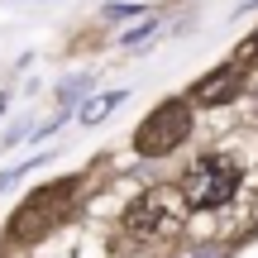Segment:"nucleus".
<instances>
[{
	"label": "nucleus",
	"instance_id": "1",
	"mask_svg": "<svg viewBox=\"0 0 258 258\" xmlns=\"http://www.w3.org/2000/svg\"><path fill=\"white\" fill-rule=\"evenodd\" d=\"M239 182H244V167L230 153H206L182 172L177 186L186 196V211H225L239 196Z\"/></svg>",
	"mask_w": 258,
	"mask_h": 258
},
{
	"label": "nucleus",
	"instance_id": "2",
	"mask_svg": "<svg viewBox=\"0 0 258 258\" xmlns=\"http://www.w3.org/2000/svg\"><path fill=\"white\" fill-rule=\"evenodd\" d=\"M186 196L182 186H148L144 196H134L124 211V230L134 239H177L186 230Z\"/></svg>",
	"mask_w": 258,
	"mask_h": 258
},
{
	"label": "nucleus",
	"instance_id": "3",
	"mask_svg": "<svg viewBox=\"0 0 258 258\" xmlns=\"http://www.w3.org/2000/svg\"><path fill=\"white\" fill-rule=\"evenodd\" d=\"M196 105L186 101V96H167V101H158L153 110L144 115V124L134 129V153L139 158H167L177 153V148L191 139V124H196Z\"/></svg>",
	"mask_w": 258,
	"mask_h": 258
},
{
	"label": "nucleus",
	"instance_id": "4",
	"mask_svg": "<svg viewBox=\"0 0 258 258\" xmlns=\"http://www.w3.org/2000/svg\"><path fill=\"white\" fill-rule=\"evenodd\" d=\"M72 196H77V182H72V177H67V182H53V186H38V191L24 196V206L10 215L5 234H10L15 244L43 239L48 230H57V225L72 215Z\"/></svg>",
	"mask_w": 258,
	"mask_h": 258
},
{
	"label": "nucleus",
	"instance_id": "5",
	"mask_svg": "<svg viewBox=\"0 0 258 258\" xmlns=\"http://www.w3.org/2000/svg\"><path fill=\"white\" fill-rule=\"evenodd\" d=\"M239 91H244V62L234 57V62L206 72L201 82L191 86V105H225V101H234Z\"/></svg>",
	"mask_w": 258,
	"mask_h": 258
},
{
	"label": "nucleus",
	"instance_id": "6",
	"mask_svg": "<svg viewBox=\"0 0 258 258\" xmlns=\"http://www.w3.org/2000/svg\"><path fill=\"white\" fill-rule=\"evenodd\" d=\"M124 101H129V86H115V91H101V96H86V101H82V110H77V124L96 129L105 115H115V110H120Z\"/></svg>",
	"mask_w": 258,
	"mask_h": 258
},
{
	"label": "nucleus",
	"instance_id": "7",
	"mask_svg": "<svg viewBox=\"0 0 258 258\" xmlns=\"http://www.w3.org/2000/svg\"><path fill=\"white\" fill-rule=\"evenodd\" d=\"M91 82H96L91 72H77V77H62V82H57V105H62V110H72V105H82L86 96H91Z\"/></svg>",
	"mask_w": 258,
	"mask_h": 258
},
{
	"label": "nucleus",
	"instance_id": "8",
	"mask_svg": "<svg viewBox=\"0 0 258 258\" xmlns=\"http://www.w3.org/2000/svg\"><path fill=\"white\" fill-rule=\"evenodd\" d=\"M144 10H148V5H129V0H110V5H105L101 15H105V24H129V19H144Z\"/></svg>",
	"mask_w": 258,
	"mask_h": 258
},
{
	"label": "nucleus",
	"instance_id": "9",
	"mask_svg": "<svg viewBox=\"0 0 258 258\" xmlns=\"http://www.w3.org/2000/svg\"><path fill=\"white\" fill-rule=\"evenodd\" d=\"M153 34H158V15H148V19H139L134 29H124V34H120V48H139L144 38H153Z\"/></svg>",
	"mask_w": 258,
	"mask_h": 258
},
{
	"label": "nucleus",
	"instance_id": "10",
	"mask_svg": "<svg viewBox=\"0 0 258 258\" xmlns=\"http://www.w3.org/2000/svg\"><path fill=\"white\" fill-rule=\"evenodd\" d=\"M34 163H48V153H38V158H29V163L10 167V172H0V191H10V186H15V182H19V177H24V172H29V167H34Z\"/></svg>",
	"mask_w": 258,
	"mask_h": 258
},
{
	"label": "nucleus",
	"instance_id": "11",
	"mask_svg": "<svg viewBox=\"0 0 258 258\" xmlns=\"http://www.w3.org/2000/svg\"><path fill=\"white\" fill-rule=\"evenodd\" d=\"M182 258H225V244H186Z\"/></svg>",
	"mask_w": 258,
	"mask_h": 258
},
{
	"label": "nucleus",
	"instance_id": "12",
	"mask_svg": "<svg viewBox=\"0 0 258 258\" xmlns=\"http://www.w3.org/2000/svg\"><path fill=\"white\" fill-rule=\"evenodd\" d=\"M5 101H10V96H5V91H0V115H5Z\"/></svg>",
	"mask_w": 258,
	"mask_h": 258
},
{
	"label": "nucleus",
	"instance_id": "13",
	"mask_svg": "<svg viewBox=\"0 0 258 258\" xmlns=\"http://www.w3.org/2000/svg\"><path fill=\"white\" fill-rule=\"evenodd\" d=\"M253 57H258V34H253Z\"/></svg>",
	"mask_w": 258,
	"mask_h": 258
}]
</instances>
